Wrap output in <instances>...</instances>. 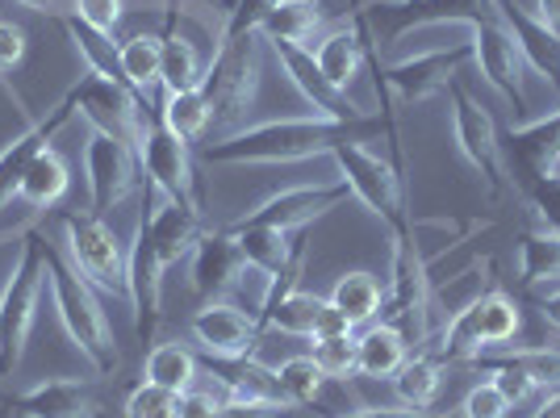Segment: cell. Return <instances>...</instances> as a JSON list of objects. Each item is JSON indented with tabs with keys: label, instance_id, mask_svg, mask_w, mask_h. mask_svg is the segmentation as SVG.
Returning <instances> with one entry per match:
<instances>
[{
	"label": "cell",
	"instance_id": "ee69618b",
	"mask_svg": "<svg viewBox=\"0 0 560 418\" xmlns=\"http://www.w3.org/2000/svg\"><path fill=\"white\" fill-rule=\"evenodd\" d=\"M25 50H30V38H25L22 25L9 22V18H0V80L22 68Z\"/></svg>",
	"mask_w": 560,
	"mask_h": 418
},
{
	"label": "cell",
	"instance_id": "5b68a950",
	"mask_svg": "<svg viewBox=\"0 0 560 418\" xmlns=\"http://www.w3.org/2000/svg\"><path fill=\"white\" fill-rule=\"evenodd\" d=\"M43 234L25 231L18 264L9 272V285L0 289V376H13L30 344V330L38 318V298L47 285V256H43Z\"/></svg>",
	"mask_w": 560,
	"mask_h": 418
},
{
	"label": "cell",
	"instance_id": "7bdbcfd3",
	"mask_svg": "<svg viewBox=\"0 0 560 418\" xmlns=\"http://www.w3.org/2000/svg\"><path fill=\"white\" fill-rule=\"evenodd\" d=\"M121 9H126V0H71V13L101 34H114L121 22Z\"/></svg>",
	"mask_w": 560,
	"mask_h": 418
},
{
	"label": "cell",
	"instance_id": "e575fe53",
	"mask_svg": "<svg viewBox=\"0 0 560 418\" xmlns=\"http://www.w3.org/2000/svg\"><path fill=\"white\" fill-rule=\"evenodd\" d=\"M518 280L523 285H552L560 280V234L523 231L518 234Z\"/></svg>",
	"mask_w": 560,
	"mask_h": 418
},
{
	"label": "cell",
	"instance_id": "ba28073f",
	"mask_svg": "<svg viewBox=\"0 0 560 418\" xmlns=\"http://www.w3.org/2000/svg\"><path fill=\"white\" fill-rule=\"evenodd\" d=\"M63 247L68 259L75 264V272L93 285L96 293H109L117 302H126V252L121 239L114 234V227L101 213H63Z\"/></svg>",
	"mask_w": 560,
	"mask_h": 418
},
{
	"label": "cell",
	"instance_id": "cb8c5ba5",
	"mask_svg": "<svg viewBox=\"0 0 560 418\" xmlns=\"http://www.w3.org/2000/svg\"><path fill=\"white\" fill-rule=\"evenodd\" d=\"M410 356V339L389 323H369L355 335V372L373 376V381H389Z\"/></svg>",
	"mask_w": 560,
	"mask_h": 418
},
{
	"label": "cell",
	"instance_id": "7c38bea8",
	"mask_svg": "<svg viewBox=\"0 0 560 418\" xmlns=\"http://www.w3.org/2000/svg\"><path fill=\"white\" fill-rule=\"evenodd\" d=\"M139 185V155L135 142L109 135V130H89L84 139V188H89V213H109L121 206Z\"/></svg>",
	"mask_w": 560,
	"mask_h": 418
},
{
	"label": "cell",
	"instance_id": "3957f363",
	"mask_svg": "<svg viewBox=\"0 0 560 418\" xmlns=\"http://www.w3.org/2000/svg\"><path fill=\"white\" fill-rule=\"evenodd\" d=\"M43 256H47L50 302H55V314L68 330V339L101 376L117 372L121 369V351L114 344V326H109L105 310L96 302V289L75 272V264L55 243H43Z\"/></svg>",
	"mask_w": 560,
	"mask_h": 418
},
{
	"label": "cell",
	"instance_id": "681fc988",
	"mask_svg": "<svg viewBox=\"0 0 560 418\" xmlns=\"http://www.w3.org/2000/svg\"><path fill=\"white\" fill-rule=\"evenodd\" d=\"M532 418H560V390H552V394L544 397V406Z\"/></svg>",
	"mask_w": 560,
	"mask_h": 418
},
{
	"label": "cell",
	"instance_id": "60d3db41",
	"mask_svg": "<svg viewBox=\"0 0 560 418\" xmlns=\"http://www.w3.org/2000/svg\"><path fill=\"white\" fill-rule=\"evenodd\" d=\"M126 418H176V394H167L151 381H139L130 394H126V406H121Z\"/></svg>",
	"mask_w": 560,
	"mask_h": 418
},
{
	"label": "cell",
	"instance_id": "bcb514c9",
	"mask_svg": "<svg viewBox=\"0 0 560 418\" xmlns=\"http://www.w3.org/2000/svg\"><path fill=\"white\" fill-rule=\"evenodd\" d=\"M335 418H447L435 410H415V406H369V410H348Z\"/></svg>",
	"mask_w": 560,
	"mask_h": 418
},
{
	"label": "cell",
	"instance_id": "f5cc1de1",
	"mask_svg": "<svg viewBox=\"0 0 560 418\" xmlns=\"http://www.w3.org/2000/svg\"><path fill=\"white\" fill-rule=\"evenodd\" d=\"M0 418H18V415H13V406H9V402H0Z\"/></svg>",
	"mask_w": 560,
	"mask_h": 418
},
{
	"label": "cell",
	"instance_id": "8992f818",
	"mask_svg": "<svg viewBox=\"0 0 560 418\" xmlns=\"http://www.w3.org/2000/svg\"><path fill=\"white\" fill-rule=\"evenodd\" d=\"M330 160L339 163V181L348 185L351 197L369 209L373 218H381L389 227V234L406 231L415 222L410 209H406V185H401L397 167L385 155L369 151L360 139H343L335 142Z\"/></svg>",
	"mask_w": 560,
	"mask_h": 418
},
{
	"label": "cell",
	"instance_id": "f6af8a7d",
	"mask_svg": "<svg viewBox=\"0 0 560 418\" xmlns=\"http://www.w3.org/2000/svg\"><path fill=\"white\" fill-rule=\"evenodd\" d=\"M176 418H222V394L192 385L176 397Z\"/></svg>",
	"mask_w": 560,
	"mask_h": 418
},
{
	"label": "cell",
	"instance_id": "f35d334b",
	"mask_svg": "<svg viewBox=\"0 0 560 418\" xmlns=\"http://www.w3.org/2000/svg\"><path fill=\"white\" fill-rule=\"evenodd\" d=\"M498 356L514 360L518 369L532 376L536 390H560V348H493Z\"/></svg>",
	"mask_w": 560,
	"mask_h": 418
},
{
	"label": "cell",
	"instance_id": "7a4b0ae2",
	"mask_svg": "<svg viewBox=\"0 0 560 418\" xmlns=\"http://www.w3.org/2000/svg\"><path fill=\"white\" fill-rule=\"evenodd\" d=\"M364 126H381L364 121ZM355 121H330V117H277V121H256L243 126L226 139H210L201 147L206 163H298L314 155H330L335 142L351 139Z\"/></svg>",
	"mask_w": 560,
	"mask_h": 418
},
{
	"label": "cell",
	"instance_id": "44dd1931",
	"mask_svg": "<svg viewBox=\"0 0 560 418\" xmlns=\"http://www.w3.org/2000/svg\"><path fill=\"white\" fill-rule=\"evenodd\" d=\"M18 418H96V390L75 376H47L9 397Z\"/></svg>",
	"mask_w": 560,
	"mask_h": 418
},
{
	"label": "cell",
	"instance_id": "ab89813d",
	"mask_svg": "<svg viewBox=\"0 0 560 418\" xmlns=\"http://www.w3.org/2000/svg\"><path fill=\"white\" fill-rule=\"evenodd\" d=\"M477 369H486V376H490V385L498 390V394L506 397V402H527V397L536 394V385H532V376L518 369L514 360H506V356H498V351H486L481 360H477Z\"/></svg>",
	"mask_w": 560,
	"mask_h": 418
},
{
	"label": "cell",
	"instance_id": "e0dca14e",
	"mask_svg": "<svg viewBox=\"0 0 560 418\" xmlns=\"http://www.w3.org/2000/svg\"><path fill=\"white\" fill-rule=\"evenodd\" d=\"M498 22L506 25V34L514 38V47L523 55L527 68H536L560 96V34L548 22H539L536 9H523L518 0H493Z\"/></svg>",
	"mask_w": 560,
	"mask_h": 418
},
{
	"label": "cell",
	"instance_id": "f907efd6",
	"mask_svg": "<svg viewBox=\"0 0 560 418\" xmlns=\"http://www.w3.org/2000/svg\"><path fill=\"white\" fill-rule=\"evenodd\" d=\"M18 4L30 13H55V0H18Z\"/></svg>",
	"mask_w": 560,
	"mask_h": 418
},
{
	"label": "cell",
	"instance_id": "1f68e13d",
	"mask_svg": "<svg viewBox=\"0 0 560 418\" xmlns=\"http://www.w3.org/2000/svg\"><path fill=\"white\" fill-rule=\"evenodd\" d=\"M160 121H164L167 130H172L180 142H188V147H192V142H201V139H210L213 109H210L206 89H188V93L164 96V105H160Z\"/></svg>",
	"mask_w": 560,
	"mask_h": 418
},
{
	"label": "cell",
	"instance_id": "2e32d148",
	"mask_svg": "<svg viewBox=\"0 0 560 418\" xmlns=\"http://www.w3.org/2000/svg\"><path fill=\"white\" fill-rule=\"evenodd\" d=\"M277 50L280 68L289 71V80H293V89L314 105V117H330V121H355V126H364V121H373V117L364 114L348 93H339V89H330L327 76L318 71L314 63V55L310 47H293V43H272Z\"/></svg>",
	"mask_w": 560,
	"mask_h": 418
},
{
	"label": "cell",
	"instance_id": "d6a6232c",
	"mask_svg": "<svg viewBox=\"0 0 560 418\" xmlns=\"http://www.w3.org/2000/svg\"><path fill=\"white\" fill-rule=\"evenodd\" d=\"M63 30H68L71 47L80 55V63L89 76H101V80H121V68H117V43L114 34H101L89 22H80L75 13H63ZM126 84V80H121Z\"/></svg>",
	"mask_w": 560,
	"mask_h": 418
},
{
	"label": "cell",
	"instance_id": "c3c4849f",
	"mask_svg": "<svg viewBox=\"0 0 560 418\" xmlns=\"http://www.w3.org/2000/svg\"><path fill=\"white\" fill-rule=\"evenodd\" d=\"M536 18L557 30L560 25V0H536Z\"/></svg>",
	"mask_w": 560,
	"mask_h": 418
},
{
	"label": "cell",
	"instance_id": "74e56055",
	"mask_svg": "<svg viewBox=\"0 0 560 418\" xmlns=\"http://www.w3.org/2000/svg\"><path fill=\"white\" fill-rule=\"evenodd\" d=\"M314 364L323 369L327 381H348L355 372V330H339V335H323L314 339Z\"/></svg>",
	"mask_w": 560,
	"mask_h": 418
},
{
	"label": "cell",
	"instance_id": "8d00e7d4",
	"mask_svg": "<svg viewBox=\"0 0 560 418\" xmlns=\"http://www.w3.org/2000/svg\"><path fill=\"white\" fill-rule=\"evenodd\" d=\"M518 188L527 197V209H532L539 231L560 234V167L557 172H544L536 181H523Z\"/></svg>",
	"mask_w": 560,
	"mask_h": 418
},
{
	"label": "cell",
	"instance_id": "5bb4252c",
	"mask_svg": "<svg viewBox=\"0 0 560 418\" xmlns=\"http://www.w3.org/2000/svg\"><path fill=\"white\" fill-rule=\"evenodd\" d=\"M351 193L343 181H330V185H298V188H280L268 201H259L252 213H243V222H259V227H277V231L302 234L305 227H314L323 213L339 209Z\"/></svg>",
	"mask_w": 560,
	"mask_h": 418
},
{
	"label": "cell",
	"instance_id": "ffe728a7",
	"mask_svg": "<svg viewBox=\"0 0 560 418\" xmlns=\"http://www.w3.org/2000/svg\"><path fill=\"white\" fill-rule=\"evenodd\" d=\"M71 114H75V101H71V96H63V101H59L50 114L30 117L22 135L0 147V209L9 206V201H18V185H22L30 160H34L43 147H50L55 130H59L63 121H71Z\"/></svg>",
	"mask_w": 560,
	"mask_h": 418
},
{
	"label": "cell",
	"instance_id": "f546056e",
	"mask_svg": "<svg viewBox=\"0 0 560 418\" xmlns=\"http://www.w3.org/2000/svg\"><path fill=\"white\" fill-rule=\"evenodd\" d=\"M394 381V394L401 406H415V410H431V402L444 390V364L431 356V351H410L406 364L389 376Z\"/></svg>",
	"mask_w": 560,
	"mask_h": 418
},
{
	"label": "cell",
	"instance_id": "b9f144b4",
	"mask_svg": "<svg viewBox=\"0 0 560 418\" xmlns=\"http://www.w3.org/2000/svg\"><path fill=\"white\" fill-rule=\"evenodd\" d=\"M511 415V402L493 390L490 381H481V385H472L460 402V418H506Z\"/></svg>",
	"mask_w": 560,
	"mask_h": 418
},
{
	"label": "cell",
	"instance_id": "603a6c76",
	"mask_svg": "<svg viewBox=\"0 0 560 418\" xmlns=\"http://www.w3.org/2000/svg\"><path fill=\"white\" fill-rule=\"evenodd\" d=\"M511 167L523 181H536L544 172L560 167V109L536 121H518L511 126Z\"/></svg>",
	"mask_w": 560,
	"mask_h": 418
},
{
	"label": "cell",
	"instance_id": "52a82bcc",
	"mask_svg": "<svg viewBox=\"0 0 560 418\" xmlns=\"http://www.w3.org/2000/svg\"><path fill=\"white\" fill-rule=\"evenodd\" d=\"M135 155H139V172L147 176V188L164 201H180V206L201 209V193H197V172H192V151L180 142L164 121L160 109L139 117L135 126Z\"/></svg>",
	"mask_w": 560,
	"mask_h": 418
},
{
	"label": "cell",
	"instance_id": "277c9868",
	"mask_svg": "<svg viewBox=\"0 0 560 418\" xmlns=\"http://www.w3.org/2000/svg\"><path fill=\"white\" fill-rule=\"evenodd\" d=\"M259 76H264V38H259V30L213 43V55L206 63V84H201L213 109V139H226V135L247 126V114H252L259 93Z\"/></svg>",
	"mask_w": 560,
	"mask_h": 418
},
{
	"label": "cell",
	"instance_id": "f1b7e54d",
	"mask_svg": "<svg viewBox=\"0 0 560 418\" xmlns=\"http://www.w3.org/2000/svg\"><path fill=\"white\" fill-rule=\"evenodd\" d=\"M197 376H201V364H197V356L188 344L180 339H172V344H155V348L147 351V364H142V381H151V385H160L167 394H185L197 385Z\"/></svg>",
	"mask_w": 560,
	"mask_h": 418
},
{
	"label": "cell",
	"instance_id": "7402d4cb",
	"mask_svg": "<svg viewBox=\"0 0 560 418\" xmlns=\"http://www.w3.org/2000/svg\"><path fill=\"white\" fill-rule=\"evenodd\" d=\"M314 55V63L318 71L327 76L330 89H339V93H348L351 84H355V76L364 68V59H369V25H364V13L348 25H335L327 34H318V47H310Z\"/></svg>",
	"mask_w": 560,
	"mask_h": 418
},
{
	"label": "cell",
	"instance_id": "7dc6e473",
	"mask_svg": "<svg viewBox=\"0 0 560 418\" xmlns=\"http://www.w3.org/2000/svg\"><path fill=\"white\" fill-rule=\"evenodd\" d=\"M539 318L552 326V330H560V289H552V293L539 298Z\"/></svg>",
	"mask_w": 560,
	"mask_h": 418
},
{
	"label": "cell",
	"instance_id": "30bf717a",
	"mask_svg": "<svg viewBox=\"0 0 560 418\" xmlns=\"http://www.w3.org/2000/svg\"><path fill=\"white\" fill-rule=\"evenodd\" d=\"M447 96H452V139H456V151L481 172L490 197H506L511 172H506V155H502V142H498V126H493L490 109L468 93L460 80L447 84Z\"/></svg>",
	"mask_w": 560,
	"mask_h": 418
},
{
	"label": "cell",
	"instance_id": "d6986e66",
	"mask_svg": "<svg viewBox=\"0 0 560 418\" xmlns=\"http://www.w3.org/2000/svg\"><path fill=\"white\" fill-rule=\"evenodd\" d=\"M192 264H188V289L197 298H222L226 289L238 285V277L247 272V259L238 252V239L231 231H206L192 247Z\"/></svg>",
	"mask_w": 560,
	"mask_h": 418
},
{
	"label": "cell",
	"instance_id": "4dcf8cb0",
	"mask_svg": "<svg viewBox=\"0 0 560 418\" xmlns=\"http://www.w3.org/2000/svg\"><path fill=\"white\" fill-rule=\"evenodd\" d=\"M206 84V59L197 43H188L180 30H167L164 34V68H160V89L164 96L188 93V89H201Z\"/></svg>",
	"mask_w": 560,
	"mask_h": 418
},
{
	"label": "cell",
	"instance_id": "4fadbf2b",
	"mask_svg": "<svg viewBox=\"0 0 560 418\" xmlns=\"http://www.w3.org/2000/svg\"><path fill=\"white\" fill-rule=\"evenodd\" d=\"M188 335L197 351H206L218 364H238V360H252L256 356L259 339V318L247 314L243 305L231 302H206L192 318H188Z\"/></svg>",
	"mask_w": 560,
	"mask_h": 418
},
{
	"label": "cell",
	"instance_id": "6da1fadb",
	"mask_svg": "<svg viewBox=\"0 0 560 418\" xmlns=\"http://www.w3.org/2000/svg\"><path fill=\"white\" fill-rule=\"evenodd\" d=\"M206 234L201 209L164 201L151 193V206H142L135 222V243L126 252V305L135 310V330L142 344L155 339L164 318V277L192 256L197 239Z\"/></svg>",
	"mask_w": 560,
	"mask_h": 418
},
{
	"label": "cell",
	"instance_id": "d590c367",
	"mask_svg": "<svg viewBox=\"0 0 560 418\" xmlns=\"http://www.w3.org/2000/svg\"><path fill=\"white\" fill-rule=\"evenodd\" d=\"M272 381H277L280 397H284L293 410H298V406H314V402L323 397V385H327V376L314 364V356H289L284 364L272 369Z\"/></svg>",
	"mask_w": 560,
	"mask_h": 418
},
{
	"label": "cell",
	"instance_id": "8fae6325",
	"mask_svg": "<svg viewBox=\"0 0 560 418\" xmlns=\"http://www.w3.org/2000/svg\"><path fill=\"white\" fill-rule=\"evenodd\" d=\"M472 63V47H440L422 50V55H406V59H389L385 68L376 63V93L385 101H401L415 105L427 101L431 93H444L452 80H460V68Z\"/></svg>",
	"mask_w": 560,
	"mask_h": 418
},
{
	"label": "cell",
	"instance_id": "ac0fdd59",
	"mask_svg": "<svg viewBox=\"0 0 560 418\" xmlns=\"http://www.w3.org/2000/svg\"><path fill=\"white\" fill-rule=\"evenodd\" d=\"M226 231L238 239V252L247 259V268L259 272L264 280H280L298 272L305 264V243L302 234L277 231V227H259V222H231Z\"/></svg>",
	"mask_w": 560,
	"mask_h": 418
},
{
	"label": "cell",
	"instance_id": "9c48e42d",
	"mask_svg": "<svg viewBox=\"0 0 560 418\" xmlns=\"http://www.w3.org/2000/svg\"><path fill=\"white\" fill-rule=\"evenodd\" d=\"M256 318L259 330H280V335H298V339H323V335L351 330L348 318L330 305V298L302 289V268L280 280H268Z\"/></svg>",
	"mask_w": 560,
	"mask_h": 418
},
{
	"label": "cell",
	"instance_id": "4316f807",
	"mask_svg": "<svg viewBox=\"0 0 560 418\" xmlns=\"http://www.w3.org/2000/svg\"><path fill=\"white\" fill-rule=\"evenodd\" d=\"M117 68H121L126 89H135L151 105V93L160 89V68H164V38L160 34H135L126 43H117Z\"/></svg>",
	"mask_w": 560,
	"mask_h": 418
},
{
	"label": "cell",
	"instance_id": "816d5d0a",
	"mask_svg": "<svg viewBox=\"0 0 560 418\" xmlns=\"http://www.w3.org/2000/svg\"><path fill=\"white\" fill-rule=\"evenodd\" d=\"M422 4H431V0H385V9H422Z\"/></svg>",
	"mask_w": 560,
	"mask_h": 418
},
{
	"label": "cell",
	"instance_id": "83f0119b",
	"mask_svg": "<svg viewBox=\"0 0 560 418\" xmlns=\"http://www.w3.org/2000/svg\"><path fill=\"white\" fill-rule=\"evenodd\" d=\"M330 305L348 318V326H369L381 318V310H385V289H381V280L373 272H343V277L335 280V289H330Z\"/></svg>",
	"mask_w": 560,
	"mask_h": 418
},
{
	"label": "cell",
	"instance_id": "836d02e7",
	"mask_svg": "<svg viewBox=\"0 0 560 418\" xmlns=\"http://www.w3.org/2000/svg\"><path fill=\"white\" fill-rule=\"evenodd\" d=\"M477 302V318H481V339H486V348H506L511 339H518V330H523V310L514 302L511 293L502 289V285H493L490 293H481V298H472Z\"/></svg>",
	"mask_w": 560,
	"mask_h": 418
},
{
	"label": "cell",
	"instance_id": "484cf974",
	"mask_svg": "<svg viewBox=\"0 0 560 418\" xmlns=\"http://www.w3.org/2000/svg\"><path fill=\"white\" fill-rule=\"evenodd\" d=\"M323 34V4L318 0H277V9L259 22L264 43H293L310 47Z\"/></svg>",
	"mask_w": 560,
	"mask_h": 418
},
{
	"label": "cell",
	"instance_id": "d4e9b609",
	"mask_svg": "<svg viewBox=\"0 0 560 418\" xmlns=\"http://www.w3.org/2000/svg\"><path fill=\"white\" fill-rule=\"evenodd\" d=\"M68 188H71L68 160H63L55 147H43V151L30 160V167H25L22 185H18V201L30 206L34 213H47V209H55L68 197Z\"/></svg>",
	"mask_w": 560,
	"mask_h": 418
},
{
	"label": "cell",
	"instance_id": "9a60e30c",
	"mask_svg": "<svg viewBox=\"0 0 560 418\" xmlns=\"http://www.w3.org/2000/svg\"><path fill=\"white\" fill-rule=\"evenodd\" d=\"M71 101H75V109L80 117L96 126V130H109V135H121V139L135 142V126H139V117L151 109L147 101H142L135 89H126L121 80H101V76H80V84L71 89Z\"/></svg>",
	"mask_w": 560,
	"mask_h": 418
}]
</instances>
